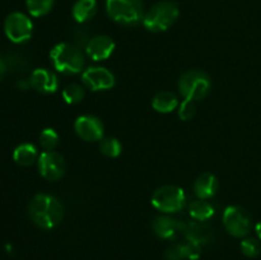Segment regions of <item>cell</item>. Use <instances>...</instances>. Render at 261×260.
<instances>
[{
  "label": "cell",
  "mask_w": 261,
  "mask_h": 260,
  "mask_svg": "<svg viewBox=\"0 0 261 260\" xmlns=\"http://www.w3.org/2000/svg\"><path fill=\"white\" fill-rule=\"evenodd\" d=\"M219 189V181L216 175L211 172H203L195 178L193 184L194 194L198 199L209 200L217 194Z\"/></svg>",
  "instance_id": "2e32d148"
},
{
  "label": "cell",
  "mask_w": 261,
  "mask_h": 260,
  "mask_svg": "<svg viewBox=\"0 0 261 260\" xmlns=\"http://www.w3.org/2000/svg\"><path fill=\"white\" fill-rule=\"evenodd\" d=\"M186 223L176 219L173 217L165 214L154 218L152 223L153 232L162 240H172L177 237L180 233H184Z\"/></svg>",
  "instance_id": "5bb4252c"
},
{
  "label": "cell",
  "mask_w": 261,
  "mask_h": 260,
  "mask_svg": "<svg viewBox=\"0 0 261 260\" xmlns=\"http://www.w3.org/2000/svg\"><path fill=\"white\" fill-rule=\"evenodd\" d=\"M223 227L231 236L245 239L250 235L254 223L249 212L240 205H228L222 214Z\"/></svg>",
  "instance_id": "52a82bcc"
},
{
  "label": "cell",
  "mask_w": 261,
  "mask_h": 260,
  "mask_svg": "<svg viewBox=\"0 0 261 260\" xmlns=\"http://www.w3.org/2000/svg\"><path fill=\"white\" fill-rule=\"evenodd\" d=\"M50 60L54 69L64 75L83 73L86 65V56L81 46L73 42H60L54 46Z\"/></svg>",
  "instance_id": "7a4b0ae2"
},
{
  "label": "cell",
  "mask_w": 261,
  "mask_h": 260,
  "mask_svg": "<svg viewBox=\"0 0 261 260\" xmlns=\"http://www.w3.org/2000/svg\"><path fill=\"white\" fill-rule=\"evenodd\" d=\"M4 32L12 42L24 43L32 37L33 23L24 13L13 12L5 18Z\"/></svg>",
  "instance_id": "ba28073f"
},
{
  "label": "cell",
  "mask_w": 261,
  "mask_h": 260,
  "mask_svg": "<svg viewBox=\"0 0 261 260\" xmlns=\"http://www.w3.org/2000/svg\"><path fill=\"white\" fill-rule=\"evenodd\" d=\"M180 15L178 5L173 2H160L153 5L143 18V25L147 31L153 33L165 32L170 30Z\"/></svg>",
  "instance_id": "277c9868"
},
{
  "label": "cell",
  "mask_w": 261,
  "mask_h": 260,
  "mask_svg": "<svg viewBox=\"0 0 261 260\" xmlns=\"http://www.w3.org/2000/svg\"><path fill=\"white\" fill-rule=\"evenodd\" d=\"M106 13L111 20L125 27H135L144 18L143 0H106Z\"/></svg>",
  "instance_id": "3957f363"
},
{
  "label": "cell",
  "mask_w": 261,
  "mask_h": 260,
  "mask_svg": "<svg viewBox=\"0 0 261 260\" xmlns=\"http://www.w3.org/2000/svg\"><path fill=\"white\" fill-rule=\"evenodd\" d=\"M150 203L163 214L177 213L186 205L185 190L177 185H163L153 193Z\"/></svg>",
  "instance_id": "8992f818"
},
{
  "label": "cell",
  "mask_w": 261,
  "mask_h": 260,
  "mask_svg": "<svg viewBox=\"0 0 261 260\" xmlns=\"http://www.w3.org/2000/svg\"><path fill=\"white\" fill-rule=\"evenodd\" d=\"M36 163L40 175L47 181H58L65 175V158L56 150H43Z\"/></svg>",
  "instance_id": "9c48e42d"
},
{
  "label": "cell",
  "mask_w": 261,
  "mask_h": 260,
  "mask_svg": "<svg viewBox=\"0 0 261 260\" xmlns=\"http://www.w3.org/2000/svg\"><path fill=\"white\" fill-rule=\"evenodd\" d=\"M116 43L110 36L96 35L92 36L84 46V51L88 58L93 61H105L114 54Z\"/></svg>",
  "instance_id": "7c38bea8"
},
{
  "label": "cell",
  "mask_w": 261,
  "mask_h": 260,
  "mask_svg": "<svg viewBox=\"0 0 261 260\" xmlns=\"http://www.w3.org/2000/svg\"><path fill=\"white\" fill-rule=\"evenodd\" d=\"M4 74H5V64L4 61H3V59L0 58V82H2Z\"/></svg>",
  "instance_id": "f1b7e54d"
},
{
  "label": "cell",
  "mask_w": 261,
  "mask_h": 260,
  "mask_svg": "<svg viewBox=\"0 0 261 260\" xmlns=\"http://www.w3.org/2000/svg\"><path fill=\"white\" fill-rule=\"evenodd\" d=\"M60 82L55 71L46 68H37L31 73L30 87L42 94H53L59 89Z\"/></svg>",
  "instance_id": "4fadbf2b"
},
{
  "label": "cell",
  "mask_w": 261,
  "mask_h": 260,
  "mask_svg": "<svg viewBox=\"0 0 261 260\" xmlns=\"http://www.w3.org/2000/svg\"><path fill=\"white\" fill-rule=\"evenodd\" d=\"M177 87L184 98L196 102L208 96L212 89V79L206 71L190 69L180 76Z\"/></svg>",
  "instance_id": "5b68a950"
},
{
  "label": "cell",
  "mask_w": 261,
  "mask_h": 260,
  "mask_svg": "<svg viewBox=\"0 0 261 260\" xmlns=\"http://www.w3.org/2000/svg\"><path fill=\"white\" fill-rule=\"evenodd\" d=\"M63 99L68 105H76L81 103L86 97V87L83 84L71 83L68 84L61 92Z\"/></svg>",
  "instance_id": "7402d4cb"
},
{
  "label": "cell",
  "mask_w": 261,
  "mask_h": 260,
  "mask_svg": "<svg viewBox=\"0 0 261 260\" xmlns=\"http://www.w3.org/2000/svg\"><path fill=\"white\" fill-rule=\"evenodd\" d=\"M213 228L206 222H189L186 223L185 229H184V236L188 241L194 242L203 247V245L211 244L214 239Z\"/></svg>",
  "instance_id": "9a60e30c"
},
{
  "label": "cell",
  "mask_w": 261,
  "mask_h": 260,
  "mask_svg": "<svg viewBox=\"0 0 261 260\" xmlns=\"http://www.w3.org/2000/svg\"><path fill=\"white\" fill-rule=\"evenodd\" d=\"M254 229H255V233H256V237L261 241V221L257 222V223L255 224Z\"/></svg>",
  "instance_id": "83f0119b"
},
{
  "label": "cell",
  "mask_w": 261,
  "mask_h": 260,
  "mask_svg": "<svg viewBox=\"0 0 261 260\" xmlns=\"http://www.w3.org/2000/svg\"><path fill=\"white\" fill-rule=\"evenodd\" d=\"M31 221L42 229H53L64 218V206L58 198L50 194H36L28 204Z\"/></svg>",
  "instance_id": "6da1fadb"
},
{
  "label": "cell",
  "mask_w": 261,
  "mask_h": 260,
  "mask_svg": "<svg viewBox=\"0 0 261 260\" xmlns=\"http://www.w3.org/2000/svg\"><path fill=\"white\" fill-rule=\"evenodd\" d=\"M177 114L182 121H189L196 115V102L191 99H182L177 107Z\"/></svg>",
  "instance_id": "4316f807"
},
{
  "label": "cell",
  "mask_w": 261,
  "mask_h": 260,
  "mask_svg": "<svg viewBox=\"0 0 261 260\" xmlns=\"http://www.w3.org/2000/svg\"><path fill=\"white\" fill-rule=\"evenodd\" d=\"M98 10L97 0H76L71 8V15L79 24L89 22Z\"/></svg>",
  "instance_id": "ac0fdd59"
},
{
  "label": "cell",
  "mask_w": 261,
  "mask_h": 260,
  "mask_svg": "<svg viewBox=\"0 0 261 260\" xmlns=\"http://www.w3.org/2000/svg\"><path fill=\"white\" fill-rule=\"evenodd\" d=\"M116 83L114 73L105 66H88L82 73V84L92 92L112 89Z\"/></svg>",
  "instance_id": "30bf717a"
},
{
  "label": "cell",
  "mask_w": 261,
  "mask_h": 260,
  "mask_svg": "<svg viewBox=\"0 0 261 260\" xmlns=\"http://www.w3.org/2000/svg\"><path fill=\"white\" fill-rule=\"evenodd\" d=\"M54 4L55 0H25L28 13L36 18L48 14L54 8Z\"/></svg>",
  "instance_id": "cb8c5ba5"
},
{
  "label": "cell",
  "mask_w": 261,
  "mask_h": 260,
  "mask_svg": "<svg viewBox=\"0 0 261 260\" xmlns=\"http://www.w3.org/2000/svg\"><path fill=\"white\" fill-rule=\"evenodd\" d=\"M201 255V246L186 240L185 242L173 244L165 251L167 260H196Z\"/></svg>",
  "instance_id": "e0dca14e"
},
{
  "label": "cell",
  "mask_w": 261,
  "mask_h": 260,
  "mask_svg": "<svg viewBox=\"0 0 261 260\" xmlns=\"http://www.w3.org/2000/svg\"><path fill=\"white\" fill-rule=\"evenodd\" d=\"M74 132L84 142H99L105 137V125L94 115H81L74 121Z\"/></svg>",
  "instance_id": "8fae6325"
},
{
  "label": "cell",
  "mask_w": 261,
  "mask_h": 260,
  "mask_svg": "<svg viewBox=\"0 0 261 260\" xmlns=\"http://www.w3.org/2000/svg\"><path fill=\"white\" fill-rule=\"evenodd\" d=\"M180 101L178 97L171 91H161L153 97L152 107L158 114H170L177 110Z\"/></svg>",
  "instance_id": "d6986e66"
},
{
  "label": "cell",
  "mask_w": 261,
  "mask_h": 260,
  "mask_svg": "<svg viewBox=\"0 0 261 260\" xmlns=\"http://www.w3.org/2000/svg\"><path fill=\"white\" fill-rule=\"evenodd\" d=\"M99 150L103 155L109 158H116L121 154L122 144L117 138L103 137L99 140Z\"/></svg>",
  "instance_id": "603a6c76"
},
{
  "label": "cell",
  "mask_w": 261,
  "mask_h": 260,
  "mask_svg": "<svg viewBox=\"0 0 261 260\" xmlns=\"http://www.w3.org/2000/svg\"><path fill=\"white\" fill-rule=\"evenodd\" d=\"M38 142L43 150H55L59 144V134L53 127H45L38 135Z\"/></svg>",
  "instance_id": "d4e9b609"
},
{
  "label": "cell",
  "mask_w": 261,
  "mask_h": 260,
  "mask_svg": "<svg viewBox=\"0 0 261 260\" xmlns=\"http://www.w3.org/2000/svg\"><path fill=\"white\" fill-rule=\"evenodd\" d=\"M38 155L40 154H38L36 145H33L32 143H22L18 147H15L14 152H13V160L17 165L27 167V166L37 162Z\"/></svg>",
  "instance_id": "ffe728a7"
},
{
  "label": "cell",
  "mask_w": 261,
  "mask_h": 260,
  "mask_svg": "<svg viewBox=\"0 0 261 260\" xmlns=\"http://www.w3.org/2000/svg\"><path fill=\"white\" fill-rule=\"evenodd\" d=\"M216 213L213 204L204 199H195L189 204V214L194 221L208 222Z\"/></svg>",
  "instance_id": "44dd1931"
},
{
  "label": "cell",
  "mask_w": 261,
  "mask_h": 260,
  "mask_svg": "<svg viewBox=\"0 0 261 260\" xmlns=\"http://www.w3.org/2000/svg\"><path fill=\"white\" fill-rule=\"evenodd\" d=\"M241 252L247 257H256L261 251L260 240L256 237H245L240 244Z\"/></svg>",
  "instance_id": "484cf974"
}]
</instances>
